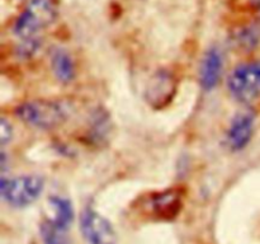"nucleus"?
Returning a JSON list of instances; mask_svg holds the SVG:
<instances>
[{
    "label": "nucleus",
    "mask_w": 260,
    "mask_h": 244,
    "mask_svg": "<svg viewBox=\"0 0 260 244\" xmlns=\"http://www.w3.org/2000/svg\"><path fill=\"white\" fill-rule=\"evenodd\" d=\"M14 114L18 119L33 129L51 131L62 126L70 116V108L62 101L35 99L15 107Z\"/></svg>",
    "instance_id": "f257e3e1"
},
{
    "label": "nucleus",
    "mask_w": 260,
    "mask_h": 244,
    "mask_svg": "<svg viewBox=\"0 0 260 244\" xmlns=\"http://www.w3.org/2000/svg\"><path fill=\"white\" fill-rule=\"evenodd\" d=\"M57 17V8L53 0H29L13 25L18 40L38 37L40 32L50 27Z\"/></svg>",
    "instance_id": "f03ea898"
},
{
    "label": "nucleus",
    "mask_w": 260,
    "mask_h": 244,
    "mask_svg": "<svg viewBox=\"0 0 260 244\" xmlns=\"http://www.w3.org/2000/svg\"><path fill=\"white\" fill-rule=\"evenodd\" d=\"M45 190V179L37 174H24L13 178L2 177L0 195L12 207L22 208L32 205Z\"/></svg>",
    "instance_id": "7ed1b4c3"
},
{
    "label": "nucleus",
    "mask_w": 260,
    "mask_h": 244,
    "mask_svg": "<svg viewBox=\"0 0 260 244\" xmlns=\"http://www.w3.org/2000/svg\"><path fill=\"white\" fill-rule=\"evenodd\" d=\"M231 97L240 103L248 104L260 98V60L239 64L228 78Z\"/></svg>",
    "instance_id": "20e7f679"
},
{
    "label": "nucleus",
    "mask_w": 260,
    "mask_h": 244,
    "mask_svg": "<svg viewBox=\"0 0 260 244\" xmlns=\"http://www.w3.org/2000/svg\"><path fill=\"white\" fill-rule=\"evenodd\" d=\"M80 230L88 244H117V233L111 221L91 207L81 212Z\"/></svg>",
    "instance_id": "39448f33"
},
{
    "label": "nucleus",
    "mask_w": 260,
    "mask_h": 244,
    "mask_svg": "<svg viewBox=\"0 0 260 244\" xmlns=\"http://www.w3.org/2000/svg\"><path fill=\"white\" fill-rule=\"evenodd\" d=\"M255 126V114L250 109L239 111L231 119L225 136L226 146L230 151L238 152L245 149L251 141Z\"/></svg>",
    "instance_id": "423d86ee"
},
{
    "label": "nucleus",
    "mask_w": 260,
    "mask_h": 244,
    "mask_svg": "<svg viewBox=\"0 0 260 244\" xmlns=\"http://www.w3.org/2000/svg\"><path fill=\"white\" fill-rule=\"evenodd\" d=\"M223 70V56L217 46L208 48L203 55L198 73L201 88L205 92H211L218 85Z\"/></svg>",
    "instance_id": "0eeeda50"
},
{
    "label": "nucleus",
    "mask_w": 260,
    "mask_h": 244,
    "mask_svg": "<svg viewBox=\"0 0 260 244\" xmlns=\"http://www.w3.org/2000/svg\"><path fill=\"white\" fill-rule=\"evenodd\" d=\"M175 92V79L169 71H157L146 88V101L155 108L170 103Z\"/></svg>",
    "instance_id": "6e6552de"
},
{
    "label": "nucleus",
    "mask_w": 260,
    "mask_h": 244,
    "mask_svg": "<svg viewBox=\"0 0 260 244\" xmlns=\"http://www.w3.org/2000/svg\"><path fill=\"white\" fill-rule=\"evenodd\" d=\"M51 68L60 83L69 84L75 79L76 68L70 53L62 48H55L51 53Z\"/></svg>",
    "instance_id": "1a4fd4ad"
},
{
    "label": "nucleus",
    "mask_w": 260,
    "mask_h": 244,
    "mask_svg": "<svg viewBox=\"0 0 260 244\" xmlns=\"http://www.w3.org/2000/svg\"><path fill=\"white\" fill-rule=\"evenodd\" d=\"M48 205L52 208V218L50 220L60 228L69 230L75 219V211H74L73 202L69 198L61 197V196H51L48 198Z\"/></svg>",
    "instance_id": "9d476101"
},
{
    "label": "nucleus",
    "mask_w": 260,
    "mask_h": 244,
    "mask_svg": "<svg viewBox=\"0 0 260 244\" xmlns=\"http://www.w3.org/2000/svg\"><path fill=\"white\" fill-rule=\"evenodd\" d=\"M180 195L175 190L165 191L152 197V208L161 218H172L180 208Z\"/></svg>",
    "instance_id": "9b49d317"
},
{
    "label": "nucleus",
    "mask_w": 260,
    "mask_h": 244,
    "mask_svg": "<svg viewBox=\"0 0 260 244\" xmlns=\"http://www.w3.org/2000/svg\"><path fill=\"white\" fill-rule=\"evenodd\" d=\"M40 235L43 244H70L68 230L53 224L50 219L42 221L40 226Z\"/></svg>",
    "instance_id": "f8f14e48"
},
{
    "label": "nucleus",
    "mask_w": 260,
    "mask_h": 244,
    "mask_svg": "<svg viewBox=\"0 0 260 244\" xmlns=\"http://www.w3.org/2000/svg\"><path fill=\"white\" fill-rule=\"evenodd\" d=\"M13 139V126L5 117H2L0 119V141L2 146H5L9 144Z\"/></svg>",
    "instance_id": "ddd939ff"
}]
</instances>
